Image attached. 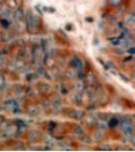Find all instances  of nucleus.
<instances>
[{
	"mask_svg": "<svg viewBox=\"0 0 135 152\" xmlns=\"http://www.w3.org/2000/svg\"><path fill=\"white\" fill-rule=\"evenodd\" d=\"M84 86H85V84H84L83 81H81V79H80V81H78L75 84V89H76L78 93H80V91H82L84 89Z\"/></svg>",
	"mask_w": 135,
	"mask_h": 152,
	"instance_id": "423d86ee",
	"label": "nucleus"
},
{
	"mask_svg": "<svg viewBox=\"0 0 135 152\" xmlns=\"http://www.w3.org/2000/svg\"><path fill=\"white\" fill-rule=\"evenodd\" d=\"M110 2H112L114 5H118L119 2H120V0H110Z\"/></svg>",
	"mask_w": 135,
	"mask_h": 152,
	"instance_id": "5701e85b",
	"label": "nucleus"
},
{
	"mask_svg": "<svg viewBox=\"0 0 135 152\" xmlns=\"http://www.w3.org/2000/svg\"><path fill=\"white\" fill-rule=\"evenodd\" d=\"M97 60H98V62H99V63H100L101 65H103V66H105V63H103V60H100V59H97Z\"/></svg>",
	"mask_w": 135,
	"mask_h": 152,
	"instance_id": "cd10ccee",
	"label": "nucleus"
},
{
	"mask_svg": "<svg viewBox=\"0 0 135 152\" xmlns=\"http://www.w3.org/2000/svg\"><path fill=\"white\" fill-rule=\"evenodd\" d=\"M74 132L77 134V135H83V129L80 126H74Z\"/></svg>",
	"mask_w": 135,
	"mask_h": 152,
	"instance_id": "9d476101",
	"label": "nucleus"
},
{
	"mask_svg": "<svg viewBox=\"0 0 135 152\" xmlns=\"http://www.w3.org/2000/svg\"><path fill=\"white\" fill-rule=\"evenodd\" d=\"M78 77H79V79H83V77H84V73H83V70L81 69V67L80 68H78Z\"/></svg>",
	"mask_w": 135,
	"mask_h": 152,
	"instance_id": "2eb2a0df",
	"label": "nucleus"
},
{
	"mask_svg": "<svg viewBox=\"0 0 135 152\" xmlns=\"http://www.w3.org/2000/svg\"><path fill=\"white\" fill-rule=\"evenodd\" d=\"M66 76H67V78H69V79H73L75 77V72L73 70H68L66 72Z\"/></svg>",
	"mask_w": 135,
	"mask_h": 152,
	"instance_id": "9b49d317",
	"label": "nucleus"
},
{
	"mask_svg": "<svg viewBox=\"0 0 135 152\" xmlns=\"http://www.w3.org/2000/svg\"><path fill=\"white\" fill-rule=\"evenodd\" d=\"M1 25L4 27V28H6V27H8V21L6 19L4 20H1Z\"/></svg>",
	"mask_w": 135,
	"mask_h": 152,
	"instance_id": "a211bd4d",
	"label": "nucleus"
},
{
	"mask_svg": "<svg viewBox=\"0 0 135 152\" xmlns=\"http://www.w3.org/2000/svg\"><path fill=\"white\" fill-rule=\"evenodd\" d=\"M81 141H82V142L85 143V144H89V143L91 142V139H90V138L88 137V136H82V137H81Z\"/></svg>",
	"mask_w": 135,
	"mask_h": 152,
	"instance_id": "ddd939ff",
	"label": "nucleus"
},
{
	"mask_svg": "<svg viewBox=\"0 0 135 152\" xmlns=\"http://www.w3.org/2000/svg\"><path fill=\"white\" fill-rule=\"evenodd\" d=\"M66 29L69 30V31H71V30H72V25H67V26H66Z\"/></svg>",
	"mask_w": 135,
	"mask_h": 152,
	"instance_id": "a878e982",
	"label": "nucleus"
},
{
	"mask_svg": "<svg viewBox=\"0 0 135 152\" xmlns=\"http://www.w3.org/2000/svg\"><path fill=\"white\" fill-rule=\"evenodd\" d=\"M87 81L89 82L91 86H94L95 83H96V79H95V76L92 74L91 72H89L87 74Z\"/></svg>",
	"mask_w": 135,
	"mask_h": 152,
	"instance_id": "39448f33",
	"label": "nucleus"
},
{
	"mask_svg": "<svg viewBox=\"0 0 135 152\" xmlns=\"http://www.w3.org/2000/svg\"><path fill=\"white\" fill-rule=\"evenodd\" d=\"M81 64H82V62L80 61V59H79L78 57H74L72 60H71V63L70 65L73 67V68H80L81 67Z\"/></svg>",
	"mask_w": 135,
	"mask_h": 152,
	"instance_id": "7ed1b4c3",
	"label": "nucleus"
},
{
	"mask_svg": "<svg viewBox=\"0 0 135 152\" xmlns=\"http://www.w3.org/2000/svg\"><path fill=\"white\" fill-rule=\"evenodd\" d=\"M119 122H120V119L118 117H112L108 120V127L110 129H115L116 126H118Z\"/></svg>",
	"mask_w": 135,
	"mask_h": 152,
	"instance_id": "f03ea898",
	"label": "nucleus"
},
{
	"mask_svg": "<svg viewBox=\"0 0 135 152\" xmlns=\"http://www.w3.org/2000/svg\"><path fill=\"white\" fill-rule=\"evenodd\" d=\"M133 58L132 57H128V58H125V60H124V62H127V61H130V60H132Z\"/></svg>",
	"mask_w": 135,
	"mask_h": 152,
	"instance_id": "bb28decb",
	"label": "nucleus"
},
{
	"mask_svg": "<svg viewBox=\"0 0 135 152\" xmlns=\"http://www.w3.org/2000/svg\"><path fill=\"white\" fill-rule=\"evenodd\" d=\"M73 101L75 102V104H78V105H81L82 103V96L80 93H77L73 96Z\"/></svg>",
	"mask_w": 135,
	"mask_h": 152,
	"instance_id": "20e7f679",
	"label": "nucleus"
},
{
	"mask_svg": "<svg viewBox=\"0 0 135 152\" xmlns=\"http://www.w3.org/2000/svg\"><path fill=\"white\" fill-rule=\"evenodd\" d=\"M126 23L128 24H134L135 23V12H131L129 15H128L127 18V21H126Z\"/></svg>",
	"mask_w": 135,
	"mask_h": 152,
	"instance_id": "6e6552de",
	"label": "nucleus"
},
{
	"mask_svg": "<svg viewBox=\"0 0 135 152\" xmlns=\"http://www.w3.org/2000/svg\"><path fill=\"white\" fill-rule=\"evenodd\" d=\"M101 137H103V135H101V132H96L95 133V137H94V139L96 140V141H98V140H100L101 139Z\"/></svg>",
	"mask_w": 135,
	"mask_h": 152,
	"instance_id": "dca6fc26",
	"label": "nucleus"
},
{
	"mask_svg": "<svg viewBox=\"0 0 135 152\" xmlns=\"http://www.w3.org/2000/svg\"><path fill=\"white\" fill-rule=\"evenodd\" d=\"M98 149L99 150H110V146L108 144H101Z\"/></svg>",
	"mask_w": 135,
	"mask_h": 152,
	"instance_id": "4468645a",
	"label": "nucleus"
},
{
	"mask_svg": "<svg viewBox=\"0 0 135 152\" xmlns=\"http://www.w3.org/2000/svg\"><path fill=\"white\" fill-rule=\"evenodd\" d=\"M94 109H95V106H93V105H91L90 107H88L87 110H88V111H92V110H94Z\"/></svg>",
	"mask_w": 135,
	"mask_h": 152,
	"instance_id": "b1692460",
	"label": "nucleus"
},
{
	"mask_svg": "<svg viewBox=\"0 0 135 152\" xmlns=\"http://www.w3.org/2000/svg\"><path fill=\"white\" fill-rule=\"evenodd\" d=\"M97 127H98L99 131H100V129H103H103H105V126L103 124H97Z\"/></svg>",
	"mask_w": 135,
	"mask_h": 152,
	"instance_id": "6ab92c4d",
	"label": "nucleus"
},
{
	"mask_svg": "<svg viewBox=\"0 0 135 152\" xmlns=\"http://www.w3.org/2000/svg\"><path fill=\"white\" fill-rule=\"evenodd\" d=\"M128 53H130V55H134V53H135V48H130V50H128Z\"/></svg>",
	"mask_w": 135,
	"mask_h": 152,
	"instance_id": "aec40b11",
	"label": "nucleus"
},
{
	"mask_svg": "<svg viewBox=\"0 0 135 152\" xmlns=\"http://www.w3.org/2000/svg\"><path fill=\"white\" fill-rule=\"evenodd\" d=\"M113 44H114V45H119V44H120V39L116 38V40H115V41H113Z\"/></svg>",
	"mask_w": 135,
	"mask_h": 152,
	"instance_id": "412c9836",
	"label": "nucleus"
},
{
	"mask_svg": "<svg viewBox=\"0 0 135 152\" xmlns=\"http://www.w3.org/2000/svg\"><path fill=\"white\" fill-rule=\"evenodd\" d=\"M14 17H15V19H17V20H21L22 18L24 17L23 8H22V7L17 8V10H15V12H14Z\"/></svg>",
	"mask_w": 135,
	"mask_h": 152,
	"instance_id": "0eeeda50",
	"label": "nucleus"
},
{
	"mask_svg": "<svg viewBox=\"0 0 135 152\" xmlns=\"http://www.w3.org/2000/svg\"><path fill=\"white\" fill-rule=\"evenodd\" d=\"M85 21L86 22H88V23H92L93 22V18H85Z\"/></svg>",
	"mask_w": 135,
	"mask_h": 152,
	"instance_id": "4be33fe9",
	"label": "nucleus"
},
{
	"mask_svg": "<svg viewBox=\"0 0 135 152\" xmlns=\"http://www.w3.org/2000/svg\"><path fill=\"white\" fill-rule=\"evenodd\" d=\"M119 75H120V77L122 78V80H124L125 82H129V78L127 77V76H125L123 74V73H118Z\"/></svg>",
	"mask_w": 135,
	"mask_h": 152,
	"instance_id": "f3484780",
	"label": "nucleus"
},
{
	"mask_svg": "<svg viewBox=\"0 0 135 152\" xmlns=\"http://www.w3.org/2000/svg\"><path fill=\"white\" fill-rule=\"evenodd\" d=\"M85 113L81 110H76V114H75V119H78V120H81L82 118L84 117Z\"/></svg>",
	"mask_w": 135,
	"mask_h": 152,
	"instance_id": "1a4fd4ad",
	"label": "nucleus"
},
{
	"mask_svg": "<svg viewBox=\"0 0 135 152\" xmlns=\"http://www.w3.org/2000/svg\"><path fill=\"white\" fill-rule=\"evenodd\" d=\"M131 143L133 144V146H135V136L131 137Z\"/></svg>",
	"mask_w": 135,
	"mask_h": 152,
	"instance_id": "393cba45",
	"label": "nucleus"
},
{
	"mask_svg": "<svg viewBox=\"0 0 135 152\" xmlns=\"http://www.w3.org/2000/svg\"><path fill=\"white\" fill-rule=\"evenodd\" d=\"M120 126L122 132L124 133V136L127 138L131 137L132 132H133V124H132V120L129 119L128 117H123L120 120Z\"/></svg>",
	"mask_w": 135,
	"mask_h": 152,
	"instance_id": "f257e3e1",
	"label": "nucleus"
},
{
	"mask_svg": "<svg viewBox=\"0 0 135 152\" xmlns=\"http://www.w3.org/2000/svg\"><path fill=\"white\" fill-rule=\"evenodd\" d=\"M8 38H9V36H8L7 34H5V33H3V32H0V40H1V41H7Z\"/></svg>",
	"mask_w": 135,
	"mask_h": 152,
	"instance_id": "f8f14e48",
	"label": "nucleus"
}]
</instances>
